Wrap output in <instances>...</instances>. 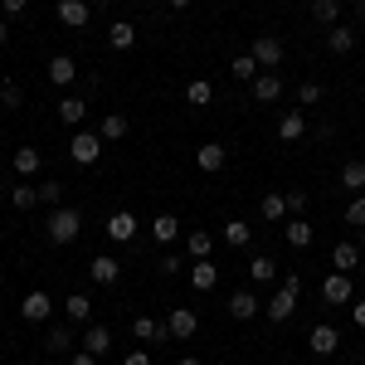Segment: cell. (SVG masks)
Segmentation results:
<instances>
[{
	"label": "cell",
	"instance_id": "obj_1",
	"mask_svg": "<svg viewBox=\"0 0 365 365\" xmlns=\"http://www.w3.org/2000/svg\"><path fill=\"white\" fill-rule=\"evenodd\" d=\"M297 297H302V278H297V273H287V278L278 282V292L263 302V317H268V322H278V327H282V322H292Z\"/></svg>",
	"mask_w": 365,
	"mask_h": 365
},
{
	"label": "cell",
	"instance_id": "obj_2",
	"mask_svg": "<svg viewBox=\"0 0 365 365\" xmlns=\"http://www.w3.org/2000/svg\"><path fill=\"white\" fill-rule=\"evenodd\" d=\"M44 234H49V244H73L83 234V215L73 205H58L54 215H49V225H44Z\"/></svg>",
	"mask_w": 365,
	"mask_h": 365
},
{
	"label": "cell",
	"instance_id": "obj_3",
	"mask_svg": "<svg viewBox=\"0 0 365 365\" xmlns=\"http://www.w3.org/2000/svg\"><path fill=\"white\" fill-rule=\"evenodd\" d=\"M68 156H73L78 166H98V156H103V132H73V137H68Z\"/></svg>",
	"mask_w": 365,
	"mask_h": 365
},
{
	"label": "cell",
	"instance_id": "obj_4",
	"mask_svg": "<svg viewBox=\"0 0 365 365\" xmlns=\"http://www.w3.org/2000/svg\"><path fill=\"white\" fill-rule=\"evenodd\" d=\"M351 297H356L351 273H327V278H322V302H327V307H351Z\"/></svg>",
	"mask_w": 365,
	"mask_h": 365
},
{
	"label": "cell",
	"instance_id": "obj_5",
	"mask_svg": "<svg viewBox=\"0 0 365 365\" xmlns=\"http://www.w3.org/2000/svg\"><path fill=\"white\" fill-rule=\"evenodd\" d=\"M249 54L258 58V68H282V58H287V49H282L278 34H258L249 44Z\"/></svg>",
	"mask_w": 365,
	"mask_h": 365
},
{
	"label": "cell",
	"instance_id": "obj_6",
	"mask_svg": "<svg viewBox=\"0 0 365 365\" xmlns=\"http://www.w3.org/2000/svg\"><path fill=\"white\" fill-rule=\"evenodd\" d=\"M161 327H166V341H190L200 331V317L190 307H170V317L161 322Z\"/></svg>",
	"mask_w": 365,
	"mask_h": 365
},
{
	"label": "cell",
	"instance_id": "obj_7",
	"mask_svg": "<svg viewBox=\"0 0 365 365\" xmlns=\"http://www.w3.org/2000/svg\"><path fill=\"white\" fill-rule=\"evenodd\" d=\"M229 317H234V322H253V317H258V312H263V297H258V292H249V287H239V292H229Z\"/></svg>",
	"mask_w": 365,
	"mask_h": 365
},
{
	"label": "cell",
	"instance_id": "obj_8",
	"mask_svg": "<svg viewBox=\"0 0 365 365\" xmlns=\"http://www.w3.org/2000/svg\"><path fill=\"white\" fill-rule=\"evenodd\" d=\"M108 239H113V244H132V239H137V229H141V220L137 215H132V210H117V215H108Z\"/></svg>",
	"mask_w": 365,
	"mask_h": 365
},
{
	"label": "cell",
	"instance_id": "obj_9",
	"mask_svg": "<svg viewBox=\"0 0 365 365\" xmlns=\"http://www.w3.org/2000/svg\"><path fill=\"white\" fill-rule=\"evenodd\" d=\"M307 351H312V356H336V351H341V331H336V327H327V322L312 327V331H307Z\"/></svg>",
	"mask_w": 365,
	"mask_h": 365
},
{
	"label": "cell",
	"instance_id": "obj_10",
	"mask_svg": "<svg viewBox=\"0 0 365 365\" xmlns=\"http://www.w3.org/2000/svg\"><path fill=\"white\" fill-rule=\"evenodd\" d=\"M88 20H93L88 0H58V25L63 29H88Z\"/></svg>",
	"mask_w": 365,
	"mask_h": 365
},
{
	"label": "cell",
	"instance_id": "obj_11",
	"mask_svg": "<svg viewBox=\"0 0 365 365\" xmlns=\"http://www.w3.org/2000/svg\"><path fill=\"white\" fill-rule=\"evenodd\" d=\"M20 317H25V322H49V317H54V297H49V292H39V287H34V292H25Z\"/></svg>",
	"mask_w": 365,
	"mask_h": 365
},
{
	"label": "cell",
	"instance_id": "obj_12",
	"mask_svg": "<svg viewBox=\"0 0 365 365\" xmlns=\"http://www.w3.org/2000/svg\"><path fill=\"white\" fill-rule=\"evenodd\" d=\"M195 166L205 170V175H215V170H225L229 166V146H220V141H205L195 151Z\"/></svg>",
	"mask_w": 365,
	"mask_h": 365
},
{
	"label": "cell",
	"instance_id": "obj_13",
	"mask_svg": "<svg viewBox=\"0 0 365 365\" xmlns=\"http://www.w3.org/2000/svg\"><path fill=\"white\" fill-rule=\"evenodd\" d=\"M88 273H93V282H98V287H113V282L122 278V263H117L113 253H98V258L88 263Z\"/></svg>",
	"mask_w": 365,
	"mask_h": 365
},
{
	"label": "cell",
	"instance_id": "obj_14",
	"mask_svg": "<svg viewBox=\"0 0 365 365\" xmlns=\"http://www.w3.org/2000/svg\"><path fill=\"white\" fill-rule=\"evenodd\" d=\"M10 166H15V175H20V180H34V175H39V166H44V156H39L34 146H15Z\"/></svg>",
	"mask_w": 365,
	"mask_h": 365
},
{
	"label": "cell",
	"instance_id": "obj_15",
	"mask_svg": "<svg viewBox=\"0 0 365 365\" xmlns=\"http://www.w3.org/2000/svg\"><path fill=\"white\" fill-rule=\"evenodd\" d=\"M190 287H195V292H215V287H220V268H215L210 258H195V263H190Z\"/></svg>",
	"mask_w": 365,
	"mask_h": 365
},
{
	"label": "cell",
	"instance_id": "obj_16",
	"mask_svg": "<svg viewBox=\"0 0 365 365\" xmlns=\"http://www.w3.org/2000/svg\"><path fill=\"white\" fill-rule=\"evenodd\" d=\"M302 137H307V117H302V108L282 113L278 117V141H287V146H292V141H302Z\"/></svg>",
	"mask_w": 365,
	"mask_h": 365
},
{
	"label": "cell",
	"instance_id": "obj_17",
	"mask_svg": "<svg viewBox=\"0 0 365 365\" xmlns=\"http://www.w3.org/2000/svg\"><path fill=\"white\" fill-rule=\"evenodd\" d=\"M253 98H258V103H278V98H282V73L263 68V73L253 78Z\"/></svg>",
	"mask_w": 365,
	"mask_h": 365
},
{
	"label": "cell",
	"instance_id": "obj_18",
	"mask_svg": "<svg viewBox=\"0 0 365 365\" xmlns=\"http://www.w3.org/2000/svg\"><path fill=\"white\" fill-rule=\"evenodd\" d=\"M83 351H88V356H98V361H103V356L113 351V331L93 322V327H88V331H83Z\"/></svg>",
	"mask_w": 365,
	"mask_h": 365
},
{
	"label": "cell",
	"instance_id": "obj_19",
	"mask_svg": "<svg viewBox=\"0 0 365 365\" xmlns=\"http://www.w3.org/2000/svg\"><path fill=\"white\" fill-rule=\"evenodd\" d=\"M73 78H78V63H73L68 54H54V58H49V83H54V88H68Z\"/></svg>",
	"mask_w": 365,
	"mask_h": 365
},
{
	"label": "cell",
	"instance_id": "obj_20",
	"mask_svg": "<svg viewBox=\"0 0 365 365\" xmlns=\"http://www.w3.org/2000/svg\"><path fill=\"white\" fill-rule=\"evenodd\" d=\"M88 117V98H78V93H68V98H58V122H68V127H78Z\"/></svg>",
	"mask_w": 365,
	"mask_h": 365
},
{
	"label": "cell",
	"instance_id": "obj_21",
	"mask_svg": "<svg viewBox=\"0 0 365 365\" xmlns=\"http://www.w3.org/2000/svg\"><path fill=\"white\" fill-rule=\"evenodd\" d=\"M108 44H113L117 54H127V49L137 44V29H132V20H113V25H108Z\"/></svg>",
	"mask_w": 365,
	"mask_h": 365
},
{
	"label": "cell",
	"instance_id": "obj_22",
	"mask_svg": "<svg viewBox=\"0 0 365 365\" xmlns=\"http://www.w3.org/2000/svg\"><path fill=\"white\" fill-rule=\"evenodd\" d=\"M327 49L346 58L351 49H356V29H351V25H331V29H327Z\"/></svg>",
	"mask_w": 365,
	"mask_h": 365
},
{
	"label": "cell",
	"instance_id": "obj_23",
	"mask_svg": "<svg viewBox=\"0 0 365 365\" xmlns=\"http://www.w3.org/2000/svg\"><path fill=\"white\" fill-rule=\"evenodd\" d=\"M331 268L336 273H356L361 268V244H336L331 249Z\"/></svg>",
	"mask_w": 365,
	"mask_h": 365
},
{
	"label": "cell",
	"instance_id": "obj_24",
	"mask_svg": "<svg viewBox=\"0 0 365 365\" xmlns=\"http://www.w3.org/2000/svg\"><path fill=\"white\" fill-rule=\"evenodd\" d=\"M225 244L229 249H249L253 244V225L249 220H225Z\"/></svg>",
	"mask_w": 365,
	"mask_h": 365
},
{
	"label": "cell",
	"instance_id": "obj_25",
	"mask_svg": "<svg viewBox=\"0 0 365 365\" xmlns=\"http://www.w3.org/2000/svg\"><path fill=\"white\" fill-rule=\"evenodd\" d=\"M151 239H156V244H175V239H180V220H175V215H156V220H151Z\"/></svg>",
	"mask_w": 365,
	"mask_h": 365
},
{
	"label": "cell",
	"instance_id": "obj_26",
	"mask_svg": "<svg viewBox=\"0 0 365 365\" xmlns=\"http://www.w3.org/2000/svg\"><path fill=\"white\" fill-rule=\"evenodd\" d=\"M341 190L365 195V161H346V166H341Z\"/></svg>",
	"mask_w": 365,
	"mask_h": 365
},
{
	"label": "cell",
	"instance_id": "obj_27",
	"mask_svg": "<svg viewBox=\"0 0 365 365\" xmlns=\"http://www.w3.org/2000/svg\"><path fill=\"white\" fill-rule=\"evenodd\" d=\"M63 312H68V322H88L93 317V297L88 292H68L63 297Z\"/></svg>",
	"mask_w": 365,
	"mask_h": 365
},
{
	"label": "cell",
	"instance_id": "obj_28",
	"mask_svg": "<svg viewBox=\"0 0 365 365\" xmlns=\"http://www.w3.org/2000/svg\"><path fill=\"white\" fill-rule=\"evenodd\" d=\"M44 351H49V356H68V351H73V327H54V331L44 336Z\"/></svg>",
	"mask_w": 365,
	"mask_h": 365
},
{
	"label": "cell",
	"instance_id": "obj_29",
	"mask_svg": "<svg viewBox=\"0 0 365 365\" xmlns=\"http://www.w3.org/2000/svg\"><path fill=\"white\" fill-rule=\"evenodd\" d=\"M312 20L317 25H341V0H312Z\"/></svg>",
	"mask_w": 365,
	"mask_h": 365
},
{
	"label": "cell",
	"instance_id": "obj_30",
	"mask_svg": "<svg viewBox=\"0 0 365 365\" xmlns=\"http://www.w3.org/2000/svg\"><path fill=\"white\" fill-rule=\"evenodd\" d=\"M185 103H190V108H210V103H215V83H210V78H195V83L185 88Z\"/></svg>",
	"mask_w": 365,
	"mask_h": 365
},
{
	"label": "cell",
	"instance_id": "obj_31",
	"mask_svg": "<svg viewBox=\"0 0 365 365\" xmlns=\"http://www.w3.org/2000/svg\"><path fill=\"white\" fill-rule=\"evenodd\" d=\"M229 73H234L239 83H253V78H258L263 68H258V58H253V54H239L234 63H229Z\"/></svg>",
	"mask_w": 365,
	"mask_h": 365
},
{
	"label": "cell",
	"instance_id": "obj_32",
	"mask_svg": "<svg viewBox=\"0 0 365 365\" xmlns=\"http://www.w3.org/2000/svg\"><path fill=\"white\" fill-rule=\"evenodd\" d=\"M258 215H263V220H273V225L287 220V195H263V200H258Z\"/></svg>",
	"mask_w": 365,
	"mask_h": 365
},
{
	"label": "cell",
	"instance_id": "obj_33",
	"mask_svg": "<svg viewBox=\"0 0 365 365\" xmlns=\"http://www.w3.org/2000/svg\"><path fill=\"white\" fill-rule=\"evenodd\" d=\"M312 239H317V234H312L307 220H287V244H292V249H312Z\"/></svg>",
	"mask_w": 365,
	"mask_h": 365
},
{
	"label": "cell",
	"instance_id": "obj_34",
	"mask_svg": "<svg viewBox=\"0 0 365 365\" xmlns=\"http://www.w3.org/2000/svg\"><path fill=\"white\" fill-rule=\"evenodd\" d=\"M185 249H190V258H210V249H215L210 229H190V234H185Z\"/></svg>",
	"mask_w": 365,
	"mask_h": 365
},
{
	"label": "cell",
	"instance_id": "obj_35",
	"mask_svg": "<svg viewBox=\"0 0 365 365\" xmlns=\"http://www.w3.org/2000/svg\"><path fill=\"white\" fill-rule=\"evenodd\" d=\"M132 336L137 341H166V327H161V322H151V317H132Z\"/></svg>",
	"mask_w": 365,
	"mask_h": 365
},
{
	"label": "cell",
	"instance_id": "obj_36",
	"mask_svg": "<svg viewBox=\"0 0 365 365\" xmlns=\"http://www.w3.org/2000/svg\"><path fill=\"white\" fill-rule=\"evenodd\" d=\"M249 278L253 282H273V278H278V263H273L268 253H258V258L249 263Z\"/></svg>",
	"mask_w": 365,
	"mask_h": 365
},
{
	"label": "cell",
	"instance_id": "obj_37",
	"mask_svg": "<svg viewBox=\"0 0 365 365\" xmlns=\"http://www.w3.org/2000/svg\"><path fill=\"white\" fill-rule=\"evenodd\" d=\"M127 132H132V122H127V117H122V113L103 117V141H122V137H127Z\"/></svg>",
	"mask_w": 365,
	"mask_h": 365
},
{
	"label": "cell",
	"instance_id": "obj_38",
	"mask_svg": "<svg viewBox=\"0 0 365 365\" xmlns=\"http://www.w3.org/2000/svg\"><path fill=\"white\" fill-rule=\"evenodd\" d=\"M10 200H15V210H34L39 205V185H10Z\"/></svg>",
	"mask_w": 365,
	"mask_h": 365
},
{
	"label": "cell",
	"instance_id": "obj_39",
	"mask_svg": "<svg viewBox=\"0 0 365 365\" xmlns=\"http://www.w3.org/2000/svg\"><path fill=\"white\" fill-rule=\"evenodd\" d=\"M39 205L58 210V205H63V185H58V180H44V185H39Z\"/></svg>",
	"mask_w": 365,
	"mask_h": 365
},
{
	"label": "cell",
	"instance_id": "obj_40",
	"mask_svg": "<svg viewBox=\"0 0 365 365\" xmlns=\"http://www.w3.org/2000/svg\"><path fill=\"white\" fill-rule=\"evenodd\" d=\"M317 103H322V83H312V78H307V83L297 88V108H317Z\"/></svg>",
	"mask_w": 365,
	"mask_h": 365
},
{
	"label": "cell",
	"instance_id": "obj_41",
	"mask_svg": "<svg viewBox=\"0 0 365 365\" xmlns=\"http://www.w3.org/2000/svg\"><path fill=\"white\" fill-rule=\"evenodd\" d=\"M0 103H5V108H20V103H25V93H20L15 78H5V83H0Z\"/></svg>",
	"mask_w": 365,
	"mask_h": 365
},
{
	"label": "cell",
	"instance_id": "obj_42",
	"mask_svg": "<svg viewBox=\"0 0 365 365\" xmlns=\"http://www.w3.org/2000/svg\"><path fill=\"white\" fill-rule=\"evenodd\" d=\"M346 225H351V229H365V195H356L351 205H346Z\"/></svg>",
	"mask_w": 365,
	"mask_h": 365
},
{
	"label": "cell",
	"instance_id": "obj_43",
	"mask_svg": "<svg viewBox=\"0 0 365 365\" xmlns=\"http://www.w3.org/2000/svg\"><path fill=\"white\" fill-rule=\"evenodd\" d=\"M156 273H161V278H180V273H190V268H185V263H180L175 253H166V258L156 263Z\"/></svg>",
	"mask_w": 365,
	"mask_h": 365
},
{
	"label": "cell",
	"instance_id": "obj_44",
	"mask_svg": "<svg viewBox=\"0 0 365 365\" xmlns=\"http://www.w3.org/2000/svg\"><path fill=\"white\" fill-rule=\"evenodd\" d=\"M307 210V190H287V220H302Z\"/></svg>",
	"mask_w": 365,
	"mask_h": 365
},
{
	"label": "cell",
	"instance_id": "obj_45",
	"mask_svg": "<svg viewBox=\"0 0 365 365\" xmlns=\"http://www.w3.org/2000/svg\"><path fill=\"white\" fill-rule=\"evenodd\" d=\"M29 10V0H0V20H20Z\"/></svg>",
	"mask_w": 365,
	"mask_h": 365
},
{
	"label": "cell",
	"instance_id": "obj_46",
	"mask_svg": "<svg viewBox=\"0 0 365 365\" xmlns=\"http://www.w3.org/2000/svg\"><path fill=\"white\" fill-rule=\"evenodd\" d=\"M122 365H151V356H146V351H127V356H122Z\"/></svg>",
	"mask_w": 365,
	"mask_h": 365
},
{
	"label": "cell",
	"instance_id": "obj_47",
	"mask_svg": "<svg viewBox=\"0 0 365 365\" xmlns=\"http://www.w3.org/2000/svg\"><path fill=\"white\" fill-rule=\"evenodd\" d=\"M351 322H356V327L365 331V302H351Z\"/></svg>",
	"mask_w": 365,
	"mask_h": 365
},
{
	"label": "cell",
	"instance_id": "obj_48",
	"mask_svg": "<svg viewBox=\"0 0 365 365\" xmlns=\"http://www.w3.org/2000/svg\"><path fill=\"white\" fill-rule=\"evenodd\" d=\"M68 365H98V356H88V351H78V356H68Z\"/></svg>",
	"mask_w": 365,
	"mask_h": 365
},
{
	"label": "cell",
	"instance_id": "obj_49",
	"mask_svg": "<svg viewBox=\"0 0 365 365\" xmlns=\"http://www.w3.org/2000/svg\"><path fill=\"white\" fill-rule=\"evenodd\" d=\"M5 44H10V25L0 20V49H5Z\"/></svg>",
	"mask_w": 365,
	"mask_h": 365
},
{
	"label": "cell",
	"instance_id": "obj_50",
	"mask_svg": "<svg viewBox=\"0 0 365 365\" xmlns=\"http://www.w3.org/2000/svg\"><path fill=\"white\" fill-rule=\"evenodd\" d=\"M88 5H93V10H108V5H117V0H88Z\"/></svg>",
	"mask_w": 365,
	"mask_h": 365
},
{
	"label": "cell",
	"instance_id": "obj_51",
	"mask_svg": "<svg viewBox=\"0 0 365 365\" xmlns=\"http://www.w3.org/2000/svg\"><path fill=\"white\" fill-rule=\"evenodd\" d=\"M170 10H190V0H166Z\"/></svg>",
	"mask_w": 365,
	"mask_h": 365
},
{
	"label": "cell",
	"instance_id": "obj_52",
	"mask_svg": "<svg viewBox=\"0 0 365 365\" xmlns=\"http://www.w3.org/2000/svg\"><path fill=\"white\" fill-rule=\"evenodd\" d=\"M175 365H205V361H200V356H185V361H175Z\"/></svg>",
	"mask_w": 365,
	"mask_h": 365
},
{
	"label": "cell",
	"instance_id": "obj_53",
	"mask_svg": "<svg viewBox=\"0 0 365 365\" xmlns=\"http://www.w3.org/2000/svg\"><path fill=\"white\" fill-rule=\"evenodd\" d=\"M351 10H356V15H365V0H351Z\"/></svg>",
	"mask_w": 365,
	"mask_h": 365
}]
</instances>
